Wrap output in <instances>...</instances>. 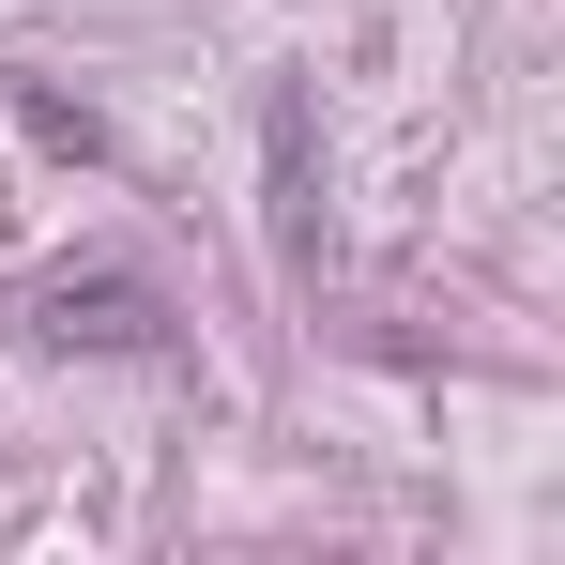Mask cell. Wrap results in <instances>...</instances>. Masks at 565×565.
I'll use <instances>...</instances> for the list:
<instances>
[{
	"label": "cell",
	"instance_id": "cell-3",
	"mask_svg": "<svg viewBox=\"0 0 565 565\" xmlns=\"http://www.w3.org/2000/svg\"><path fill=\"white\" fill-rule=\"evenodd\" d=\"M15 122H31L46 153H77V169H93V153H107V122H93V107H77V93H46V77H15Z\"/></svg>",
	"mask_w": 565,
	"mask_h": 565
},
{
	"label": "cell",
	"instance_id": "cell-2",
	"mask_svg": "<svg viewBox=\"0 0 565 565\" xmlns=\"http://www.w3.org/2000/svg\"><path fill=\"white\" fill-rule=\"evenodd\" d=\"M46 337H62V352H169V306L138 276H62L46 290Z\"/></svg>",
	"mask_w": 565,
	"mask_h": 565
},
{
	"label": "cell",
	"instance_id": "cell-1",
	"mask_svg": "<svg viewBox=\"0 0 565 565\" xmlns=\"http://www.w3.org/2000/svg\"><path fill=\"white\" fill-rule=\"evenodd\" d=\"M260 230H276V260H321V107H306V77L260 93Z\"/></svg>",
	"mask_w": 565,
	"mask_h": 565
}]
</instances>
